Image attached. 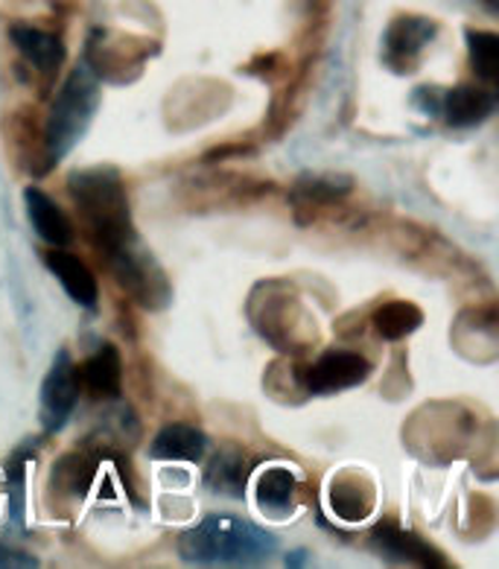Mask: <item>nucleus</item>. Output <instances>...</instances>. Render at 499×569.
Segmentation results:
<instances>
[{"label":"nucleus","mask_w":499,"mask_h":569,"mask_svg":"<svg viewBox=\"0 0 499 569\" xmlns=\"http://www.w3.org/2000/svg\"><path fill=\"white\" fill-rule=\"evenodd\" d=\"M68 193L88 240L94 242V249L106 260L141 240L129 211V193L114 167H88L71 172Z\"/></svg>","instance_id":"1"},{"label":"nucleus","mask_w":499,"mask_h":569,"mask_svg":"<svg viewBox=\"0 0 499 569\" xmlns=\"http://www.w3.org/2000/svg\"><path fill=\"white\" fill-rule=\"evenodd\" d=\"M275 552V535L231 515L204 517L179 538V558L190 567H260Z\"/></svg>","instance_id":"2"},{"label":"nucleus","mask_w":499,"mask_h":569,"mask_svg":"<svg viewBox=\"0 0 499 569\" xmlns=\"http://www.w3.org/2000/svg\"><path fill=\"white\" fill-rule=\"evenodd\" d=\"M100 77L88 64H77L56 91L44 123V170L62 161L94 123L100 109Z\"/></svg>","instance_id":"3"},{"label":"nucleus","mask_w":499,"mask_h":569,"mask_svg":"<svg viewBox=\"0 0 499 569\" xmlns=\"http://www.w3.org/2000/svg\"><path fill=\"white\" fill-rule=\"evenodd\" d=\"M106 263H109L114 281L141 307H147V310H161V307L170 305L172 289L167 283L164 269L158 266V260L149 254V249L141 240L132 242L129 249L118 251Z\"/></svg>","instance_id":"4"},{"label":"nucleus","mask_w":499,"mask_h":569,"mask_svg":"<svg viewBox=\"0 0 499 569\" xmlns=\"http://www.w3.org/2000/svg\"><path fill=\"white\" fill-rule=\"evenodd\" d=\"M79 391H82V382H79L77 362L68 351H59L48 377L41 382L39 418L44 436H56L59 429H64V423L71 421L73 409L79 403Z\"/></svg>","instance_id":"5"},{"label":"nucleus","mask_w":499,"mask_h":569,"mask_svg":"<svg viewBox=\"0 0 499 569\" xmlns=\"http://www.w3.org/2000/svg\"><path fill=\"white\" fill-rule=\"evenodd\" d=\"M438 24L423 16L395 18L382 36V64L395 73H412L421 62L423 50L436 39Z\"/></svg>","instance_id":"6"},{"label":"nucleus","mask_w":499,"mask_h":569,"mask_svg":"<svg viewBox=\"0 0 499 569\" xmlns=\"http://www.w3.org/2000/svg\"><path fill=\"white\" fill-rule=\"evenodd\" d=\"M371 377V362L357 351H328L312 366H307L298 380L310 395H336V391L357 389Z\"/></svg>","instance_id":"7"},{"label":"nucleus","mask_w":499,"mask_h":569,"mask_svg":"<svg viewBox=\"0 0 499 569\" xmlns=\"http://www.w3.org/2000/svg\"><path fill=\"white\" fill-rule=\"evenodd\" d=\"M368 546L380 555L382 561L400 563V567H447L436 546H429L415 531L400 529L395 520L377 522L368 535Z\"/></svg>","instance_id":"8"},{"label":"nucleus","mask_w":499,"mask_h":569,"mask_svg":"<svg viewBox=\"0 0 499 569\" xmlns=\"http://www.w3.org/2000/svg\"><path fill=\"white\" fill-rule=\"evenodd\" d=\"M497 111V97L491 88L456 86L438 97V114L452 129H473L482 126Z\"/></svg>","instance_id":"9"},{"label":"nucleus","mask_w":499,"mask_h":569,"mask_svg":"<svg viewBox=\"0 0 499 569\" xmlns=\"http://www.w3.org/2000/svg\"><path fill=\"white\" fill-rule=\"evenodd\" d=\"M44 266L50 269L56 281L62 283L64 292L71 296L73 305L86 307V310H97V301H100V287H97L94 272L88 269L77 254L64 249H53L44 251Z\"/></svg>","instance_id":"10"},{"label":"nucleus","mask_w":499,"mask_h":569,"mask_svg":"<svg viewBox=\"0 0 499 569\" xmlns=\"http://www.w3.org/2000/svg\"><path fill=\"white\" fill-rule=\"evenodd\" d=\"M24 204H27V219H30L32 231L41 240L53 246V249H64L73 242V222L68 213L50 199L41 188H27L24 190Z\"/></svg>","instance_id":"11"},{"label":"nucleus","mask_w":499,"mask_h":569,"mask_svg":"<svg viewBox=\"0 0 499 569\" xmlns=\"http://www.w3.org/2000/svg\"><path fill=\"white\" fill-rule=\"evenodd\" d=\"M82 389L97 400H118L123 389V359L111 342H102L79 371Z\"/></svg>","instance_id":"12"},{"label":"nucleus","mask_w":499,"mask_h":569,"mask_svg":"<svg viewBox=\"0 0 499 569\" xmlns=\"http://www.w3.org/2000/svg\"><path fill=\"white\" fill-rule=\"evenodd\" d=\"M9 39L16 44L30 68H36L44 77H56V71L64 64V44L50 32L39 30L30 24H12L9 27Z\"/></svg>","instance_id":"13"},{"label":"nucleus","mask_w":499,"mask_h":569,"mask_svg":"<svg viewBox=\"0 0 499 569\" xmlns=\"http://www.w3.org/2000/svg\"><path fill=\"white\" fill-rule=\"evenodd\" d=\"M330 506H333V515H339L342 520H366L375 508V485L357 470H342L330 482Z\"/></svg>","instance_id":"14"},{"label":"nucleus","mask_w":499,"mask_h":569,"mask_svg":"<svg viewBox=\"0 0 499 569\" xmlns=\"http://www.w3.org/2000/svg\"><path fill=\"white\" fill-rule=\"evenodd\" d=\"M208 450L202 429L190 423H167L149 445V456L158 461H199Z\"/></svg>","instance_id":"15"},{"label":"nucleus","mask_w":499,"mask_h":569,"mask_svg":"<svg viewBox=\"0 0 499 569\" xmlns=\"http://www.w3.org/2000/svg\"><path fill=\"white\" fill-rule=\"evenodd\" d=\"M251 461L242 456L234 447L219 450L211 459L208 470H204V485L208 491L219 493V497L242 499L246 497V482H249Z\"/></svg>","instance_id":"16"},{"label":"nucleus","mask_w":499,"mask_h":569,"mask_svg":"<svg viewBox=\"0 0 499 569\" xmlns=\"http://www.w3.org/2000/svg\"><path fill=\"white\" fill-rule=\"evenodd\" d=\"M298 491L296 473L283 465H272V468L260 470L258 485H255V497H258V506L269 515H281L292 508V499Z\"/></svg>","instance_id":"17"},{"label":"nucleus","mask_w":499,"mask_h":569,"mask_svg":"<svg viewBox=\"0 0 499 569\" xmlns=\"http://www.w3.org/2000/svg\"><path fill=\"white\" fill-rule=\"evenodd\" d=\"M371 321H375V330L382 339L398 342V339H406V336L421 328L423 312L412 301H386V305L377 307Z\"/></svg>","instance_id":"18"},{"label":"nucleus","mask_w":499,"mask_h":569,"mask_svg":"<svg viewBox=\"0 0 499 569\" xmlns=\"http://www.w3.org/2000/svg\"><path fill=\"white\" fill-rule=\"evenodd\" d=\"M465 39H468V56L470 68L485 86H497L499 77V36L488 30H465Z\"/></svg>","instance_id":"19"},{"label":"nucleus","mask_w":499,"mask_h":569,"mask_svg":"<svg viewBox=\"0 0 499 569\" xmlns=\"http://www.w3.org/2000/svg\"><path fill=\"white\" fill-rule=\"evenodd\" d=\"M27 461L30 452L18 450L9 456L7 465V493H9V520L18 529H24V508H27Z\"/></svg>","instance_id":"20"},{"label":"nucleus","mask_w":499,"mask_h":569,"mask_svg":"<svg viewBox=\"0 0 499 569\" xmlns=\"http://www.w3.org/2000/svg\"><path fill=\"white\" fill-rule=\"evenodd\" d=\"M91 479H94V461L86 456H64L53 468L50 482L59 485V491L71 493V497H86Z\"/></svg>","instance_id":"21"},{"label":"nucleus","mask_w":499,"mask_h":569,"mask_svg":"<svg viewBox=\"0 0 499 569\" xmlns=\"http://www.w3.org/2000/svg\"><path fill=\"white\" fill-rule=\"evenodd\" d=\"M351 190V181L348 179H301L292 190V199L298 204H328L333 199H339L342 193Z\"/></svg>","instance_id":"22"},{"label":"nucleus","mask_w":499,"mask_h":569,"mask_svg":"<svg viewBox=\"0 0 499 569\" xmlns=\"http://www.w3.org/2000/svg\"><path fill=\"white\" fill-rule=\"evenodd\" d=\"M39 567V561L27 552H18L12 546L0 543V569H30Z\"/></svg>","instance_id":"23"},{"label":"nucleus","mask_w":499,"mask_h":569,"mask_svg":"<svg viewBox=\"0 0 499 569\" xmlns=\"http://www.w3.org/2000/svg\"><path fill=\"white\" fill-rule=\"evenodd\" d=\"M438 97L441 94H436L432 88H418L412 97V102L415 106H421L423 114H438Z\"/></svg>","instance_id":"24"},{"label":"nucleus","mask_w":499,"mask_h":569,"mask_svg":"<svg viewBox=\"0 0 499 569\" xmlns=\"http://www.w3.org/2000/svg\"><path fill=\"white\" fill-rule=\"evenodd\" d=\"M287 567H305L307 563V552H301V549H298V552H292V555H287Z\"/></svg>","instance_id":"25"},{"label":"nucleus","mask_w":499,"mask_h":569,"mask_svg":"<svg viewBox=\"0 0 499 569\" xmlns=\"http://www.w3.org/2000/svg\"><path fill=\"white\" fill-rule=\"evenodd\" d=\"M482 3H485V7H488V9H491V12H497V0H482Z\"/></svg>","instance_id":"26"}]
</instances>
